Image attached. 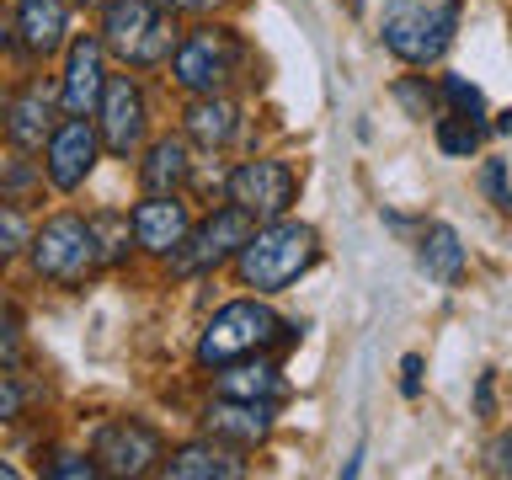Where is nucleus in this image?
<instances>
[{
    "mask_svg": "<svg viewBox=\"0 0 512 480\" xmlns=\"http://www.w3.org/2000/svg\"><path fill=\"white\" fill-rule=\"evenodd\" d=\"M486 192H491V203H496V208H507V214H512V192H507L502 160H491V166H486Z\"/></svg>",
    "mask_w": 512,
    "mask_h": 480,
    "instance_id": "obj_30",
    "label": "nucleus"
},
{
    "mask_svg": "<svg viewBox=\"0 0 512 480\" xmlns=\"http://www.w3.org/2000/svg\"><path fill=\"white\" fill-rule=\"evenodd\" d=\"M96 112H102V144L112 155H134L139 144H144V91H139V80L134 75H107V91H102V102H96Z\"/></svg>",
    "mask_w": 512,
    "mask_h": 480,
    "instance_id": "obj_10",
    "label": "nucleus"
},
{
    "mask_svg": "<svg viewBox=\"0 0 512 480\" xmlns=\"http://www.w3.org/2000/svg\"><path fill=\"white\" fill-rule=\"evenodd\" d=\"M416 262H422L427 278L459 283V272H464V246H459V230H454V224H432V230L422 235V251H416Z\"/></svg>",
    "mask_w": 512,
    "mask_h": 480,
    "instance_id": "obj_21",
    "label": "nucleus"
},
{
    "mask_svg": "<svg viewBox=\"0 0 512 480\" xmlns=\"http://www.w3.org/2000/svg\"><path fill=\"white\" fill-rule=\"evenodd\" d=\"M48 150V182H54L59 192H75L80 182L91 176V166H96V155H102V134L86 123V118H70V123H59L54 128V139L43 144Z\"/></svg>",
    "mask_w": 512,
    "mask_h": 480,
    "instance_id": "obj_13",
    "label": "nucleus"
},
{
    "mask_svg": "<svg viewBox=\"0 0 512 480\" xmlns=\"http://www.w3.org/2000/svg\"><path fill=\"white\" fill-rule=\"evenodd\" d=\"M235 454H240V448L208 438V443L176 448V454L160 464V470H166L171 480H240V475H246V464H240Z\"/></svg>",
    "mask_w": 512,
    "mask_h": 480,
    "instance_id": "obj_17",
    "label": "nucleus"
},
{
    "mask_svg": "<svg viewBox=\"0 0 512 480\" xmlns=\"http://www.w3.org/2000/svg\"><path fill=\"white\" fill-rule=\"evenodd\" d=\"M27 182H32V171H27V166H16V171L6 176V187H27Z\"/></svg>",
    "mask_w": 512,
    "mask_h": 480,
    "instance_id": "obj_35",
    "label": "nucleus"
},
{
    "mask_svg": "<svg viewBox=\"0 0 512 480\" xmlns=\"http://www.w3.org/2000/svg\"><path fill=\"white\" fill-rule=\"evenodd\" d=\"M32 246V224L16 203H0V262H11V256H22Z\"/></svg>",
    "mask_w": 512,
    "mask_h": 480,
    "instance_id": "obj_24",
    "label": "nucleus"
},
{
    "mask_svg": "<svg viewBox=\"0 0 512 480\" xmlns=\"http://www.w3.org/2000/svg\"><path fill=\"white\" fill-rule=\"evenodd\" d=\"M219 395H235V400H278L288 395V384L283 374L272 363H256V352L251 358H235V363H219Z\"/></svg>",
    "mask_w": 512,
    "mask_h": 480,
    "instance_id": "obj_19",
    "label": "nucleus"
},
{
    "mask_svg": "<svg viewBox=\"0 0 512 480\" xmlns=\"http://www.w3.org/2000/svg\"><path fill=\"white\" fill-rule=\"evenodd\" d=\"M16 43V22H11V16H0V48H11Z\"/></svg>",
    "mask_w": 512,
    "mask_h": 480,
    "instance_id": "obj_34",
    "label": "nucleus"
},
{
    "mask_svg": "<svg viewBox=\"0 0 512 480\" xmlns=\"http://www.w3.org/2000/svg\"><path fill=\"white\" fill-rule=\"evenodd\" d=\"M32 267H38V278L48 283H86L96 267H102V246H96V230L91 219L80 214H54L43 224L38 235H32Z\"/></svg>",
    "mask_w": 512,
    "mask_h": 480,
    "instance_id": "obj_6",
    "label": "nucleus"
},
{
    "mask_svg": "<svg viewBox=\"0 0 512 480\" xmlns=\"http://www.w3.org/2000/svg\"><path fill=\"white\" fill-rule=\"evenodd\" d=\"M443 91H448V102H454L464 118H480V112H486V96H480V86H470L464 75H448Z\"/></svg>",
    "mask_w": 512,
    "mask_h": 480,
    "instance_id": "obj_26",
    "label": "nucleus"
},
{
    "mask_svg": "<svg viewBox=\"0 0 512 480\" xmlns=\"http://www.w3.org/2000/svg\"><path fill=\"white\" fill-rule=\"evenodd\" d=\"M283 320L272 304L262 299H235L203 326L198 336V363L203 368H219V363H235V358H251V352H267L272 342H283Z\"/></svg>",
    "mask_w": 512,
    "mask_h": 480,
    "instance_id": "obj_4",
    "label": "nucleus"
},
{
    "mask_svg": "<svg viewBox=\"0 0 512 480\" xmlns=\"http://www.w3.org/2000/svg\"><path fill=\"white\" fill-rule=\"evenodd\" d=\"M70 43V6L64 0H22L16 6V48L32 59H48Z\"/></svg>",
    "mask_w": 512,
    "mask_h": 480,
    "instance_id": "obj_15",
    "label": "nucleus"
},
{
    "mask_svg": "<svg viewBox=\"0 0 512 480\" xmlns=\"http://www.w3.org/2000/svg\"><path fill=\"white\" fill-rule=\"evenodd\" d=\"M395 102L411 112V118H427L432 112V91H427V80H395Z\"/></svg>",
    "mask_w": 512,
    "mask_h": 480,
    "instance_id": "obj_27",
    "label": "nucleus"
},
{
    "mask_svg": "<svg viewBox=\"0 0 512 480\" xmlns=\"http://www.w3.org/2000/svg\"><path fill=\"white\" fill-rule=\"evenodd\" d=\"M251 230H256V219L246 214V208H214L198 230L187 235V246L171 256V272L176 278H203V272H214V267H224V262H235L240 256V246L251 240Z\"/></svg>",
    "mask_w": 512,
    "mask_h": 480,
    "instance_id": "obj_7",
    "label": "nucleus"
},
{
    "mask_svg": "<svg viewBox=\"0 0 512 480\" xmlns=\"http://www.w3.org/2000/svg\"><path fill=\"white\" fill-rule=\"evenodd\" d=\"M155 6H160V11H171V16H176V11H192V16H203V11H214L219 0H155Z\"/></svg>",
    "mask_w": 512,
    "mask_h": 480,
    "instance_id": "obj_32",
    "label": "nucleus"
},
{
    "mask_svg": "<svg viewBox=\"0 0 512 480\" xmlns=\"http://www.w3.org/2000/svg\"><path fill=\"white\" fill-rule=\"evenodd\" d=\"M315 256H320V235L310 224L283 214V219H267L251 230V240L235 256V272L246 288H256V294H278V288L299 283L304 272L315 267Z\"/></svg>",
    "mask_w": 512,
    "mask_h": 480,
    "instance_id": "obj_1",
    "label": "nucleus"
},
{
    "mask_svg": "<svg viewBox=\"0 0 512 480\" xmlns=\"http://www.w3.org/2000/svg\"><path fill=\"white\" fill-rule=\"evenodd\" d=\"M486 470H491V475H512V438H496V443H491Z\"/></svg>",
    "mask_w": 512,
    "mask_h": 480,
    "instance_id": "obj_31",
    "label": "nucleus"
},
{
    "mask_svg": "<svg viewBox=\"0 0 512 480\" xmlns=\"http://www.w3.org/2000/svg\"><path fill=\"white\" fill-rule=\"evenodd\" d=\"M0 480H16V464H6V459H0Z\"/></svg>",
    "mask_w": 512,
    "mask_h": 480,
    "instance_id": "obj_36",
    "label": "nucleus"
},
{
    "mask_svg": "<svg viewBox=\"0 0 512 480\" xmlns=\"http://www.w3.org/2000/svg\"><path fill=\"white\" fill-rule=\"evenodd\" d=\"M235 208H246L256 224L267 219H283L288 208H294V192H299V176L288 160H246V166L230 171V182H224Z\"/></svg>",
    "mask_w": 512,
    "mask_h": 480,
    "instance_id": "obj_8",
    "label": "nucleus"
},
{
    "mask_svg": "<svg viewBox=\"0 0 512 480\" xmlns=\"http://www.w3.org/2000/svg\"><path fill=\"white\" fill-rule=\"evenodd\" d=\"M454 32H459V0H390L379 22L384 48L400 64H416V70L438 64L454 48Z\"/></svg>",
    "mask_w": 512,
    "mask_h": 480,
    "instance_id": "obj_3",
    "label": "nucleus"
},
{
    "mask_svg": "<svg viewBox=\"0 0 512 480\" xmlns=\"http://www.w3.org/2000/svg\"><path fill=\"white\" fill-rule=\"evenodd\" d=\"M176 43V16L160 11L155 0H112L102 6V48L118 54L128 70H155V64H171Z\"/></svg>",
    "mask_w": 512,
    "mask_h": 480,
    "instance_id": "obj_2",
    "label": "nucleus"
},
{
    "mask_svg": "<svg viewBox=\"0 0 512 480\" xmlns=\"http://www.w3.org/2000/svg\"><path fill=\"white\" fill-rule=\"evenodd\" d=\"M80 6H91V11H102V6H112V0H80Z\"/></svg>",
    "mask_w": 512,
    "mask_h": 480,
    "instance_id": "obj_37",
    "label": "nucleus"
},
{
    "mask_svg": "<svg viewBox=\"0 0 512 480\" xmlns=\"http://www.w3.org/2000/svg\"><path fill=\"white\" fill-rule=\"evenodd\" d=\"M139 182H144V192H182L192 182L187 144L182 139H155L150 155H144V166H139Z\"/></svg>",
    "mask_w": 512,
    "mask_h": 480,
    "instance_id": "obj_20",
    "label": "nucleus"
},
{
    "mask_svg": "<svg viewBox=\"0 0 512 480\" xmlns=\"http://www.w3.org/2000/svg\"><path fill=\"white\" fill-rule=\"evenodd\" d=\"M128 224H134V246H144L150 256H176L192 235V214L176 192H150V198L128 214Z\"/></svg>",
    "mask_w": 512,
    "mask_h": 480,
    "instance_id": "obj_11",
    "label": "nucleus"
},
{
    "mask_svg": "<svg viewBox=\"0 0 512 480\" xmlns=\"http://www.w3.org/2000/svg\"><path fill=\"white\" fill-rule=\"evenodd\" d=\"M6 107H11V102H6V96H0V123H6Z\"/></svg>",
    "mask_w": 512,
    "mask_h": 480,
    "instance_id": "obj_38",
    "label": "nucleus"
},
{
    "mask_svg": "<svg viewBox=\"0 0 512 480\" xmlns=\"http://www.w3.org/2000/svg\"><path fill=\"white\" fill-rule=\"evenodd\" d=\"M91 459L102 464L107 475H123V480H139V475H155L160 464H166V443H160L155 427L144 422H107L102 432H96L91 443Z\"/></svg>",
    "mask_w": 512,
    "mask_h": 480,
    "instance_id": "obj_9",
    "label": "nucleus"
},
{
    "mask_svg": "<svg viewBox=\"0 0 512 480\" xmlns=\"http://www.w3.org/2000/svg\"><path fill=\"white\" fill-rule=\"evenodd\" d=\"M246 64V43L230 27H198L176 43L171 54V80L187 96H219Z\"/></svg>",
    "mask_w": 512,
    "mask_h": 480,
    "instance_id": "obj_5",
    "label": "nucleus"
},
{
    "mask_svg": "<svg viewBox=\"0 0 512 480\" xmlns=\"http://www.w3.org/2000/svg\"><path fill=\"white\" fill-rule=\"evenodd\" d=\"M91 230H96V246H102V267H118L128 256V235H134L128 214H96Z\"/></svg>",
    "mask_w": 512,
    "mask_h": 480,
    "instance_id": "obj_22",
    "label": "nucleus"
},
{
    "mask_svg": "<svg viewBox=\"0 0 512 480\" xmlns=\"http://www.w3.org/2000/svg\"><path fill=\"white\" fill-rule=\"evenodd\" d=\"M182 123H187V139H192V144H203V150L214 155V150H224V144L235 139L240 112H235V102H230L224 91H219V96H192Z\"/></svg>",
    "mask_w": 512,
    "mask_h": 480,
    "instance_id": "obj_18",
    "label": "nucleus"
},
{
    "mask_svg": "<svg viewBox=\"0 0 512 480\" xmlns=\"http://www.w3.org/2000/svg\"><path fill=\"white\" fill-rule=\"evenodd\" d=\"M54 91L43 86V80H27L22 91H16V102L6 107V134L16 150H43L48 139H54Z\"/></svg>",
    "mask_w": 512,
    "mask_h": 480,
    "instance_id": "obj_16",
    "label": "nucleus"
},
{
    "mask_svg": "<svg viewBox=\"0 0 512 480\" xmlns=\"http://www.w3.org/2000/svg\"><path fill=\"white\" fill-rule=\"evenodd\" d=\"M22 411H27V390L16 384L11 368H0V422H16Z\"/></svg>",
    "mask_w": 512,
    "mask_h": 480,
    "instance_id": "obj_28",
    "label": "nucleus"
},
{
    "mask_svg": "<svg viewBox=\"0 0 512 480\" xmlns=\"http://www.w3.org/2000/svg\"><path fill=\"white\" fill-rule=\"evenodd\" d=\"M438 150L470 160V155L480 150V123L464 118V112H454V118H438Z\"/></svg>",
    "mask_w": 512,
    "mask_h": 480,
    "instance_id": "obj_23",
    "label": "nucleus"
},
{
    "mask_svg": "<svg viewBox=\"0 0 512 480\" xmlns=\"http://www.w3.org/2000/svg\"><path fill=\"white\" fill-rule=\"evenodd\" d=\"M48 475H64V480H91V475H102V464H96V459H80V454H64L59 464H48Z\"/></svg>",
    "mask_w": 512,
    "mask_h": 480,
    "instance_id": "obj_29",
    "label": "nucleus"
},
{
    "mask_svg": "<svg viewBox=\"0 0 512 480\" xmlns=\"http://www.w3.org/2000/svg\"><path fill=\"white\" fill-rule=\"evenodd\" d=\"M203 432L230 448H256L267 443L272 432V400H235V395H219L214 406L203 411Z\"/></svg>",
    "mask_w": 512,
    "mask_h": 480,
    "instance_id": "obj_14",
    "label": "nucleus"
},
{
    "mask_svg": "<svg viewBox=\"0 0 512 480\" xmlns=\"http://www.w3.org/2000/svg\"><path fill=\"white\" fill-rule=\"evenodd\" d=\"M27 358V336H22V315H16V304L0 299V368H16Z\"/></svg>",
    "mask_w": 512,
    "mask_h": 480,
    "instance_id": "obj_25",
    "label": "nucleus"
},
{
    "mask_svg": "<svg viewBox=\"0 0 512 480\" xmlns=\"http://www.w3.org/2000/svg\"><path fill=\"white\" fill-rule=\"evenodd\" d=\"M107 91V48L102 38H75L70 54H64V75H59V102L70 118H86L96 112Z\"/></svg>",
    "mask_w": 512,
    "mask_h": 480,
    "instance_id": "obj_12",
    "label": "nucleus"
},
{
    "mask_svg": "<svg viewBox=\"0 0 512 480\" xmlns=\"http://www.w3.org/2000/svg\"><path fill=\"white\" fill-rule=\"evenodd\" d=\"M400 368H406V379H400V390H406V395H416V390H422V358L411 352V358L400 363Z\"/></svg>",
    "mask_w": 512,
    "mask_h": 480,
    "instance_id": "obj_33",
    "label": "nucleus"
}]
</instances>
